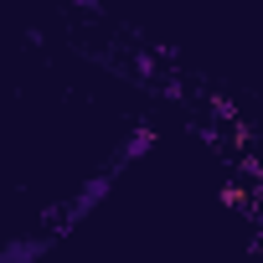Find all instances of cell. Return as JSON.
Masks as SVG:
<instances>
[{"label": "cell", "instance_id": "obj_1", "mask_svg": "<svg viewBox=\"0 0 263 263\" xmlns=\"http://www.w3.org/2000/svg\"><path fill=\"white\" fill-rule=\"evenodd\" d=\"M78 6H93V0H78Z\"/></svg>", "mask_w": 263, "mask_h": 263}]
</instances>
